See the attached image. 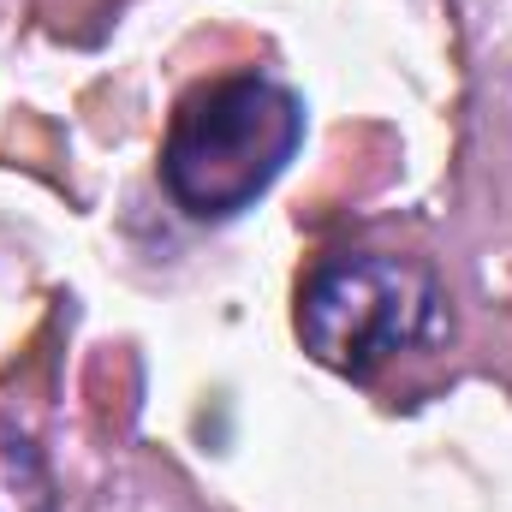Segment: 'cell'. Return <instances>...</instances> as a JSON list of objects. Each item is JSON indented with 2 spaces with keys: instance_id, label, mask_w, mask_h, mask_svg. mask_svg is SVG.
Wrapping results in <instances>:
<instances>
[{
  "instance_id": "7a4b0ae2",
  "label": "cell",
  "mask_w": 512,
  "mask_h": 512,
  "mask_svg": "<svg viewBox=\"0 0 512 512\" xmlns=\"http://www.w3.org/2000/svg\"><path fill=\"white\" fill-rule=\"evenodd\" d=\"M441 334H447V292L411 256L340 251L322 256L298 286V340L334 376L364 382Z\"/></svg>"
},
{
  "instance_id": "6da1fadb",
  "label": "cell",
  "mask_w": 512,
  "mask_h": 512,
  "mask_svg": "<svg viewBox=\"0 0 512 512\" xmlns=\"http://www.w3.org/2000/svg\"><path fill=\"white\" fill-rule=\"evenodd\" d=\"M304 143V102L268 72L197 84L161 137V185L191 221H233L286 173Z\"/></svg>"
},
{
  "instance_id": "3957f363",
  "label": "cell",
  "mask_w": 512,
  "mask_h": 512,
  "mask_svg": "<svg viewBox=\"0 0 512 512\" xmlns=\"http://www.w3.org/2000/svg\"><path fill=\"white\" fill-rule=\"evenodd\" d=\"M60 507V483L42 459V447L30 435H18L12 423H0V512H54Z\"/></svg>"
}]
</instances>
